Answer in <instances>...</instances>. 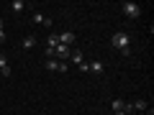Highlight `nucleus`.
<instances>
[{"label":"nucleus","instance_id":"obj_9","mask_svg":"<svg viewBox=\"0 0 154 115\" xmlns=\"http://www.w3.org/2000/svg\"><path fill=\"white\" fill-rule=\"evenodd\" d=\"M110 110H113V113H121V110H126V100H113V102H110Z\"/></svg>","mask_w":154,"mask_h":115},{"label":"nucleus","instance_id":"obj_8","mask_svg":"<svg viewBox=\"0 0 154 115\" xmlns=\"http://www.w3.org/2000/svg\"><path fill=\"white\" fill-rule=\"evenodd\" d=\"M57 46H59V36L57 33H49L46 36V49H57Z\"/></svg>","mask_w":154,"mask_h":115},{"label":"nucleus","instance_id":"obj_14","mask_svg":"<svg viewBox=\"0 0 154 115\" xmlns=\"http://www.w3.org/2000/svg\"><path fill=\"white\" fill-rule=\"evenodd\" d=\"M0 44H5V28H3V18H0Z\"/></svg>","mask_w":154,"mask_h":115},{"label":"nucleus","instance_id":"obj_6","mask_svg":"<svg viewBox=\"0 0 154 115\" xmlns=\"http://www.w3.org/2000/svg\"><path fill=\"white\" fill-rule=\"evenodd\" d=\"M57 36H59V44H64V46H72V44H75V33H72V31L57 33Z\"/></svg>","mask_w":154,"mask_h":115},{"label":"nucleus","instance_id":"obj_10","mask_svg":"<svg viewBox=\"0 0 154 115\" xmlns=\"http://www.w3.org/2000/svg\"><path fill=\"white\" fill-rule=\"evenodd\" d=\"M23 8H26L23 0H13V3H11V10H13V13H23Z\"/></svg>","mask_w":154,"mask_h":115},{"label":"nucleus","instance_id":"obj_4","mask_svg":"<svg viewBox=\"0 0 154 115\" xmlns=\"http://www.w3.org/2000/svg\"><path fill=\"white\" fill-rule=\"evenodd\" d=\"M31 18H33V23H36V26H46V28L51 26V18H46L44 13H38V10H33Z\"/></svg>","mask_w":154,"mask_h":115},{"label":"nucleus","instance_id":"obj_12","mask_svg":"<svg viewBox=\"0 0 154 115\" xmlns=\"http://www.w3.org/2000/svg\"><path fill=\"white\" fill-rule=\"evenodd\" d=\"M36 46V36H26L23 38V49H33Z\"/></svg>","mask_w":154,"mask_h":115},{"label":"nucleus","instance_id":"obj_2","mask_svg":"<svg viewBox=\"0 0 154 115\" xmlns=\"http://www.w3.org/2000/svg\"><path fill=\"white\" fill-rule=\"evenodd\" d=\"M123 16L126 18H139L141 16V8H139L136 3H123Z\"/></svg>","mask_w":154,"mask_h":115},{"label":"nucleus","instance_id":"obj_11","mask_svg":"<svg viewBox=\"0 0 154 115\" xmlns=\"http://www.w3.org/2000/svg\"><path fill=\"white\" fill-rule=\"evenodd\" d=\"M131 108H134V110H146L149 105H146V100H141V97H139V100H134V102H131Z\"/></svg>","mask_w":154,"mask_h":115},{"label":"nucleus","instance_id":"obj_16","mask_svg":"<svg viewBox=\"0 0 154 115\" xmlns=\"http://www.w3.org/2000/svg\"><path fill=\"white\" fill-rule=\"evenodd\" d=\"M3 66H8V59H5L3 54H0V69H3Z\"/></svg>","mask_w":154,"mask_h":115},{"label":"nucleus","instance_id":"obj_17","mask_svg":"<svg viewBox=\"0 0 154 115\" xmlns=\"http://www.w3.org/2000/svg\"><path fill=\"white\" fill-rule=\"evenodd\" d=\"M113 115H131V110H121V113H113Z\"/></svg>","mask_w":154,"mask_h":115},{"label":"nucleus","instance_id":"obj_15","mask_svg":"<svg viewBox=\"0 0 154 115\" xmlns=\"http://www.w3.org/2000/svg\"><path fill=\"white\" fill-rule=\"evenodd\" d=\"M67 69H69V64H67V61H59V69L57 72H67Z\"/></svg>","mask_w":154,"mask_h":115},{"label":"nucleus","instance_id":"obj_7","mask_svg":"<svg viewBox=\"0 0 154 115\" xmlns=\"http://www.w3.org/2000/svg\"><path fill=\"white\" fill-rule=\"evenodd\" d=\"M69 61H72V64H77V66H80V64H85L82 51H80V49H72V51H69Z\"/></svg>","mask_w":154,"mask_h":115},{"label":"nucleus","instance_id":"obj_3","mask_svg":"<svg viewBox=\"0 0 154 115\" xmlns=\"http://www.w3.org/2000/svg\"><path fill=\"white\" fill-rule=\"evenodd\" d=\"M69 46H64V44H59V46H57V49H54V59L57 61H69Z\"/></svg>","mask_w":154,"mask_h":115},{"label":"nucleus","instance_id":"obj_13","mask_svg":"<svg viewBox=\"0 0 154 115\" xmlns=\"http://www.w3.org/2000/svg\"><path fill=\"white\" fill-rule=\"evenodd\" d=\"M46 69L57 72V69H59V61H57V59H46Z\"/></svg>","mask_w":154,"mask_h":115},{"label":"nucleus","instance_id":"obj_5","mask_svg":"<svg viewBox=\"0 0 154 115\" xmlns=\"http://www.w3.org/2000/svg\"><path fill=\"white\" fill-rule=\"evenodd\" d=\"M103 69H105V66H103V61H100V59H93V61L88 64V72H90V74H103Z\"/></svg>","mask_w":154,"mask_h":115},{"label":"nucleus","instance_id":"obj_1","mask_svg":"<svg viewBox=\"0 0 154 115\" xmlns=\"http://www.w3.org/2000/svg\"><path fill=\"white\" fill-rule=\"evenodd\" d=\"M110 44H113V49H118L121 54H126V56H128V44H131V38H128V33H126V31H116V33H113V38H110Z\"/></svg>","mask_w":154,"mask_h":115}]
</instances>
